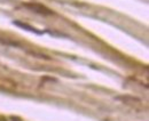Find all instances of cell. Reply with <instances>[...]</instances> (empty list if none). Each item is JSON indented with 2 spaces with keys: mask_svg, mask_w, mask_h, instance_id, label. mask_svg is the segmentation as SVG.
Listing matches in <instances>:
<instances>
[{
  "mask_svg": "<svg viewBox=\"0 0 149 121\" xmlns=\"http://www.w3.org/2000/svg\"><path fill=\"white\" fill-rule=\"evenodd\" d=\"M23 6H25L30 10H32V12H35L37 14H40V15H53L54 14L51 9H48L46 6H44L41 3H36V2L32 3L31 2V3H24Z\"/></svg>",
  "mask_w": 149,
  "mask_h": 121,
  "instance_id": "6da1fadb",
  "label": "cell"
},
{
  "mask_svg": "<svg viewBox=\"0 0 149 121\" xmlns=\"http://www.w3.org/2000/svg\"><path fill=\"white\" fill-rule=\"evenodd\" d=\"M13 24H14V25H17L21 29L26 30V31H29V32H33V33H36V35H42V33H44L42 31H38L37 29H35L33 26H31V25H29V24H26V23L19 22V21H14Z\"/></svg>",
  "mask_w": 149,
  "mask_h": 121,
  "instance_id": "7a4b0ae2",
  "label": "cell"
}]
</instances>
